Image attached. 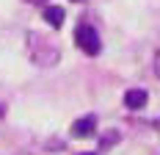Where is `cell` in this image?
Returning a JSON list of instances; mask_svg holds the SVG:
<instances>
[{"label": "cell", "mask_w": 160, "mask_h": 155, "mask_svg": "<svg viewBox=\"0 0 160 155\" xmlns=\"http://www.w3.org/2000/svg\"><path fill=\"white\" fill-rule=\"evenodd\" d=\"M113 141H119V133H105V136H102V150H108V147H113Z\"/></svg>", "instance_id": "obj_6"}, {"label": "cell", "mask_w": 160, "mask_h": 155, "mask_svg": "<svg viewBox=\"0 0 160 155\" xmlns=\"http://www.w3.org/2000/svg\"><path fill=\"white\" fill-rule=\"evenodd\" d=\"M75 45L86 53V56H97L99 50H102V42H99V33H97L94 25H78V31H75Z\"/></svg>", "instance_id": "obj_2"}, {"label": "cell", "mask_w": 160, "mask_h": 155, "mask_svg": "<svg viewBox=\"0 0 160 155\" xmlns=\"http://www.w3.org/2000/svg\"><path fill=\"white\" fill-rule=\"evenodd\" d=\"M155 75L160 78V50H158V53H155Z\"/></svg>", "instance_id": "obj_7"}, {"label": "cell", "mask_w": 160, "mask_h": 155, "mask_svg": "<svg viewBox=\"0 0 160 155\" xmlns=\"http://www.w3.org/2000/svg\"><path fill=\"white\" fill-rule=\"evenodd\" d=\"M25 42H28V53H31L33 64H39V67H55V64H58L61 47L55 45L50 36H42V33L31 31Z\"/></svg>", "instance_id": "obj_1"}, {"label": "cell", "mask_w": 160, "mask_h": 155, "mask_svg": "<svg viewBox=\"0 0 160 155\" xmlns=\"http://www.w3.org/2000/svg\"><path fill=\"white\" fill-rule=\"evenodd\" d=\"M80 155H94V152H80Z\"/></svg>", "instance_id": "obj_9"}, {"label": "cell", "mask_w": 160, "mask_h": 155, "mask_svg": "<svg viewBox=\"0 0 160 155\" xmlns=\"http://www.w3.org/2000/svg\"><path fill=\"white\" fill-rule=\"evenodd\" d=\"M31 3H44V0H31Z\"/></svg>", "instance_id": "obj_8"}, {"label": "cell", "mask_w": 160, "mask_h": 155, "mask_svg": "<svg viewBox=\"0 0 160 155\" xmlns=\"http://www.w3.org/2000/svg\"><path fill=\"white\" fill-rule=\"evenodd\" d=\"M94 130H97V116H80L78 122L72 125V136L75 139H88V136H94Z\"/></svg>", "instance_id": "obj_3"}, {"label": "cell", "mask_w": 160, "mask_h": 155, "mask_svg": "<svg viewBox=\"0 0 160 155\" xmlns=\"http://www.w3.org/2000/svg\"><path fill=\"white\" fill-rule=\"evenodd\" d=\"M44 22H47L50 28H61V25H64V8H61V6L44 8Z\"/></svg>", "instance_id": "obj_5"}, {"label": "cell", "mask_w": 160, "mask_h": 155, "mask_svg": "<svg viewBox=\"0 0 160 155\" xmlns=\"http://www.w3.org/2000/svg\"><path fill=\"white\" fill-rule=\"evenodd\" d=\"M146 100H149L146 89H127V94H124V105L130 111H141L146 105Z\"/></svg>", "instance_id": "obj_4"}]
</instances>
